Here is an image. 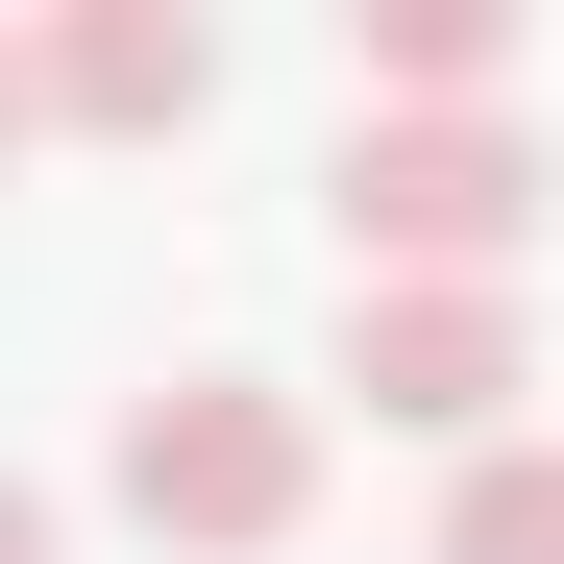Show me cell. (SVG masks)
I'll use <instances>...</instances> for the list:
<instances>
[{
    "mask_svg": "<svg viewBox=\"0 0 564 564\" xmlns=\"http://www.w3.org/2000/svg\"><path fill=\"white\" fill-rule=\"evenodd\" d=\"M99 491L172 564H270V540L319 516V393H270V368H148L123 442H99Z\"/></svg>",
    "mask_w": 564,
    "mask_h": 564,
    "instance_id": "obj_1",
    "label": "cell"
},
{
    "mask_svg": "<svg viewBox=\"0 0 564 564\" xmlns=\"http://www.w3.org/2000/svg\"><path fill=\"white\" fill-rule=\"evenodd\" d=\"M0 564H74V540H50V491H25V466H0Z\"/></svg>",
    "mask_w": 564,
    "mask_h": 564,
    "instance_id": "obj_6",
    "label": "cell"
},
{
    "mask_svg": "<svg viewBox=\"0 0 564 564\" xmlns=\"http://www.w3.org/2000/svg\"><path fill=\"white\" fill-rule=\"evenodd\" d=\"M344 393H368V442H516L540 344H516V295H344Z\"/></svg>",
    "mask_w": 564,
    "mask_h": 564,
    "instance_id": "obj_3",
    "label": "cell"
},
{
    "mask_svg": "<svg viewBox=\"0 0 564 564\" xmlns=\"http://www.w3.org/2000/svg\"><path fill=\"white\" fill-rule=\"evenodd\" d=\"M0 172H25V50H0Z\"/></svg>",
    "mask_w": 564,
    "mask_h": 564,
    "instance_id": "obj_7",
    "label": "cell"
},
{
    "mask_svg": "<svg viewBox=\"0 0 564 564\" xmlns=\"http://www.w3.org/2000/svg\"><path fill=\"white\" fill-rule=\"evenodd\" d=\"M442 564H564V466H540V442H466V491H442Z\"/></svg>",
    "mask_w": 564,
    "mask_h": 564,
    "instance_id": "obj_5",
    "label": "cell"
},
{
    "mask_svg": "<svg viewBox=\"0 0 564 564\" xmlns=\"http://www.w3.org/2000/svg\"><path fill=\"white\" fill-rule=\"evenodd\" d=\"M197 99H221V25H197V0H74V25L25 50V148L50 123L74 148H172Z\"/></svg>",
    "mask_w": 564,
    "mask_h": 564,
    "instance_id": "obj_4",
    "label": "cell"
},
{
    "mask_svg": "<svg viewBox=\"0 0 564 564\" xmlns=\"http://www.w3.org/2000/svg\"><path fill=\"white\" fill-rule=\"evenodd\" d=\"M344 270L368 295H516V246H540V148H516V99L491 123H344Z\"/></svg>",
    "mask_w": 564,
    "mask_h": 564,
    "instance_id": "obj_2",
    "label": "cell"
}]
</instances>
